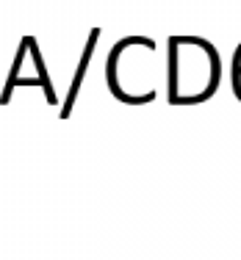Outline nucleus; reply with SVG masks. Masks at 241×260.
Returning a JSON list of instances; mask_svg holds the SVG:
<instances>
[{
    "label": "nucleus",
    "instance_id": "nucleus-1",
    "mask_svg": "<svg viewBox=\"0 0 241 260\" xmlns=\"http://www.w3.org/2000/svg\"><path fill=\"white\" fill-rule=\"evenodd\" d=\"M236 91H238V94H241V70L236 72Z\"/></svg>",
    "mask_w": 241,
    "mask_h": 260
}]
</instances>
